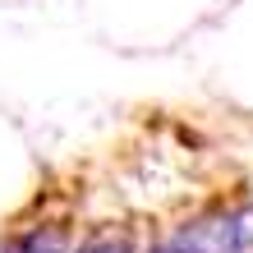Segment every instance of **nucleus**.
<instances>
[{
    "instance_id": "1",
    "label": "nucleus",
    "mask_w": 253,
    "mask_h": 253,
    "mask_svg": "<svg viewBox=\"0 0 253 253\" xmlns=\"http://www.w3.org/2000/svg\"><path fill=\"white\" fill-rule=\"evenodd\" d=\"M253 249V198L207 207L203 216L175 226L147 253H249Z\"/></svg>"
},
{
    "instance_id": "2",
    "label": "nucleus",
    "mask_w": 253,
    "mask_h": 253,
    "mask_svg": "<svg viewBox=\"0 0 253 253\" xmlns=\"http://www.w3.org/2000/svg\"><path fill=\"white\" fill-rule=\"evenodd\" d=\"M0 253H69V235L60 226H33L0 244Z\"/></svg>"
},
{
    "instance_id": "3",
    "label": "nucleus",
    "mask_w": 253,
    "mask_h": 253,
    "mask_svg": "<svg viewBox=\"0 0 253 253\" xmlns=\"http://www.w3.org/2000/svg\"><path fill=\"white\" fill-rule=\"evenodd\" d=\"M133 249H138V235L129 226H92L74 253H133Z\"/></svg>"
}]
</instances>
